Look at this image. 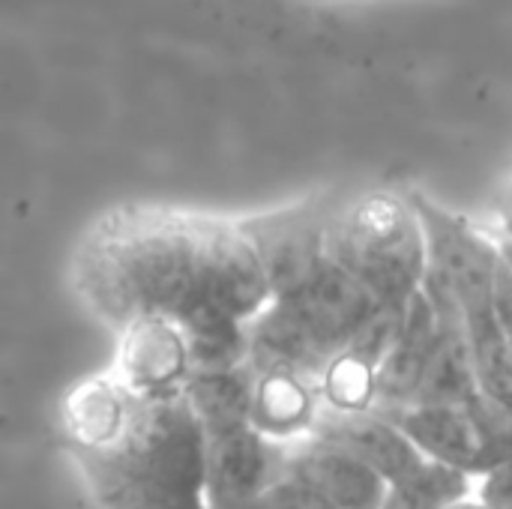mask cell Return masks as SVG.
Instances as JSON below:
<instances>
[{"instance_id":"cell-10","label":"cell","mask_w":512,"mask_h":509,"mask_svg":"<svg viewBox=\"0 0 512 509\" xmlns=\"http://www.w3.org/2000/svg\"><path fill=\"white\" fill-rule=\"evenodd\" d=\"M444 509H492L477 492H468V495H462L459 501H453V504H447Z\"/></svg>"},{"instance_id":"cell-7","label":"cell","mask_w":512,"mask_h":509,"mask_svg":"<svg viewBox=\"0 0 512 509\" xmlns=\"http://www.w3.org/2000/svg\"><path fill=\"white\" fill-rule=\"evenodd\" d=\"M252 375L249 417L252 426L279 444H294L312 435L321 417V393L312 378L294 372H258Z\"/></svg>"},{"instance_id":"cell-11","label":"cell","mask_w":512,"mask_h":509,"mask_svg":"<svg viewBox=\"0 0 512 509\" xmlns=\"http://www.w3.org/2000/svg\"><path fill=\"white\" fill-rule=\"evenodd\" d=\"M504 222H507V228L512 231V189L507 192V201H504Z\"/></svg>"},{"instance_id":"cell-1","label":"cell","mask_w":512,"mask_h":509,"mask_svg":"<svg viewBox=\"0 0 512 509\" xmlns=\"http://www.w3.org/2000/svg\"><path fill=\"white\" fill-rule=\"evenodd\" d=\"M69 282L114 333L159 327L180 336L195 375L246 363L249 330L270 279L246 219L177 204H120L81 234Z\"/></svg>"},{"instance_id":"cell-8","label":"cell","mask_w":512,"mask_h":509,"mask_svg":"<svg viewBox=\"0 0 512 509\" xmlns=\"http://www.w3.org/2000/svg\"><path fill=\"white\" fill-rule=\"evenodd\" d=\"M249 509H336L330 507L315 489H309L303 480L291 474H279L252 504Z\"/></svg>"},{"instance_id":"cell-5","label":"cell","mask_w":512,"mask_h":509,"mask_svg":"<svg viewBox=\"0 0 512 509\" xmlns=\"http://www.w3.org/2000/svg\"><path fill=\"white\" fill-rule=\"evenodd\" d=\"M285 474L303 480L336 509H381L390 489L375 468L315 432L288 444Z\"/></svg>"},{"instance_id":"cell-4","label":"cell","mask_w":512,"mask_h":509,"mask_svg":"<svg viewBox=\"0 0 512 509\" xmlns=\"http://www.w3.org/2000/svg\"><path fill=\"white\" fill-rule=\"evenodd\" d=\"M327 258L369 288L384 306L402 309L426 273V234L408 198H336L327 222Z\"/></svg>"},{"instance_id":"cell-6","label":"cell","mask_w":512,"mask_h":509,"mask_svg":"<svg viewBox=\"0 0 512 509\" xmlns=\"http://www.w3.org/2000/svg\"><path fill=\"white\" fill-rule=\"evenodd\" d=\"M312 432L342 444L348 453L363 459L369 468H375L387 480V486L411 474L426 459L414 447V441L396 426V420L378 408H366V411H324L321 408V417Z\"/></svg>"},{"instance_id":"cell-3","label":"cell","mask_w":512,"mask_h":509,"mask_svg":"<svg viewBox=\"0 0 512 509\" xmlns=\"http://www.w3.org/2000/svg\"><path fill=\"white\" fill-rule=\"evenodd\" d=\"M204 435V501L207 509H249L285 471L288 444L270 441L252 426L249 366L192 375L186 387Z\"/></svg>"},{"instance_id":"cell-2","label":"cell","mask_w":512,"mask_h":509,"mask_svg":"<svg viewBox=\"0 0 512 509\" xmlns=\"http://www.w3.org/2000/svg\"><path fill=\"white\" fill-rule=\"evenodd\" d=\"M60 432L99 509H207L189 393H138L108 369L66 393Z\"/></svg>"},{"instance_id":"cell-9","label":"cell","mask_w":512,"mask_h":509,"mask_svg":"<svg viewBox=\"0 0 512 509\" xmlns=\"http://www.w3.org/2000/svg\"><path fill=\"white\" fill-rule=\"evenodd\" d=\"M474 492L492 509H512V456L474 480Z\"/></svg>"}]
</instances>
